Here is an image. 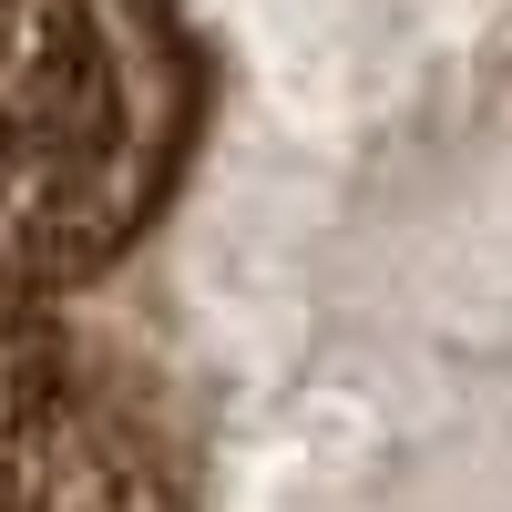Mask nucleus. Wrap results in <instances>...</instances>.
I'll return each instance as SVG.
<instances>
[{"instance_id": "2", "label": "nucleus", "mask_w": 512, "mask_h": 512, "mask_svg": "<svg viewBox=\"0 0 512 512\" xmlns=\"http://www.w3.org/2000/svg\"><path fill=\"white\" fill-rule=\"evenodd\" d=\"M0 512H185L175 451L123 379L0 267Z\"/></svg>"}, {"instance_id": "1", "label": "nucleus", "mask_w": 512, "mask_h": 512, "mask_svg": "<svg viewBox=\"0 0 512 512\" xmlns=\"http://www.w3.org/2000/svg\"><path fill=\"white\" fill-rule=\"evenodd\" d=\"M185 113L195 72L164 0H0V267L72 287L123 256Z\"/></svg>"}]
</instances>
